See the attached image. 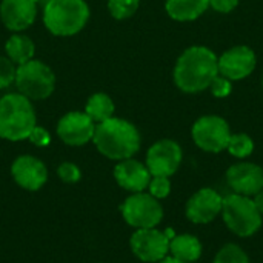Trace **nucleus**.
<instances>
[{
    "label": "nucleus",
    "mask_w": 263,
    "mask_h": 263,
    "mask_svg": "<svg viewBox=\"0 0 263 263\" xmlns=\"http://www.w3.org/2000/svg\"><path fill=\"white\" fill-rule=\"evenodd\" d=\"M216 52L206 46H190L177 59L174 66V83L186 94H197L210 88L219 74Z\"/></svg>",
    "instance_id": "obj_1"
},
{
    "label": "nucleus",
    "mask_w": 263,
    "mask_h": 263,
    "mask_svg": "<svg viewBox=\"0 0 263 263\" xmlns=\"http://www.w3.org/2000/svg\"><path fill=\"white\" fill-rule=\"evenodd\" d=\"M92 142L97 151L111 160L131 159L140 149V133L128 120L111 117L96 125Z\"/></svg>",
    "instance_id": "obj_2"
},
{
    "label": "nucleus",
    "mask_w": 263,
    "mask_h": 263,
    "mask_svg": "<svg viewBox=\"0 0 263 263\" xmlns=\"http://www.w3.org/2000/svg\"><path fill=\"white\" fill-rule=\"evenodd\" d=\"M37 125L34 106L20 92H11L0 99V137L9 142L28 139Z\"/></svg>",
    "instance_id": "obj_3"
},
{
    "label": "nucleus",
    "mask_w": 263,
    "mask_h": 263,
    "mask_svg": "<svg viewBox=\"0 0 263 263\" xmlns=\"http://www.w3.org/2000/svg\"><path fill=\"white\" fill-rule=\"evenodd\" d=\"M89 18V8L85 0H48L43 9L46 29L59 37H69L80 32Z\"/></svg>",
    "instance_id": "obj_4"
},
{
    "label": "nucleus",
    "mask_w": 263,
    "mask_h": 263,
    "mask_svg": "<svg viewBox=\"0 0 263 263\" xmlns=\"http://www.w3.org/2000/svg\"><path fill=\"white\" fill-rule=\"evenodd\" d=\"M220 214L227 228L237 237H251L262 227L263 216L257 211L253 197L236 193L223 197Z\"/></svg>",
    "instance_id": "obj_5"
},
{
    "label": "nucleus",
    "mask_w": 263,
    "mask_h": 263,
    "mask_svg": "<svg viewBox=\"0 0 263 263\" xmlns=\"http://www.w3.org/2000/svg\"><path fill=\"white\" fill-rule=\"evenodd\" d=\"M14 83L18 92L29 100H43L52 94L55 88V76L48 65L32 59L17 66Z\"/></svg>",
    "instance_id": "obj_6"
},
{
    "label": "nucleus",
    "mask_w": 263,
    "mask_h": 263,
    "mask_svg": "<svg viewBox=\"0 0 263 263\" xmlns=\"http://www.w3.org/2000/svg\"><path fill=\"white\" fill-rule=\"evenodd\" d=\"M123 220L136 228H156L163 219V208L160 202L149 193H134L125 199L120 206Z\"/></svg>",
    "instance_id": "obj_7"
},
{
    "label": "nucleus",
    "mask_w": 263,
    "mask_h": 263,
    "mask_svg": "<svg viewBox=\"0 0 263 263\" xmlns=\"http://www.w3.org/2000/svg\"><path fill=\"white\" fill-rule=\"evenodd\" d=\"M191 137L202 151L217 154L227 149L231 129L223 117L203 116L194 122L191 128Z\"/></svg>",
    "instance_id": "obj_8"
},
{
    "label": "nucleus",
    "mask_w": 263,
    "mask_h": 263,
    "mask_svg": "<svg viewBox=\"0 0 263 263\" xmlns=\"http://www.w3.org/2000/svg\"><path fill=\"white\" fill-rule=\"evenodd\" d=\"M133 254L145 263H157L170 253V239L157 228L136 230L129 239Z\"/></svg>",
    "instance_id": "obj_9"
},
{
    "label": "nucleus",
    "mask_w": 263,
    "mask_h": 263,
    "mask_svg": "<svg viewBox=\"0 0 263 263\" xmlns=\"http://www.w3.org/2000/svg\"><path fill=\"white\" fill-rule=\"evenodd\" d=\"M182 148L177 142L171 139H162L151 145L146 153V168L151 176L171 177L177 173L182 163Z\"/></svg>",
    "instance_id": "obj_10"
},
{
    "label": "nucleus",
    "mask_w": 263,
    "mask_h": 263,
    "mask_svg": "<svg viewBox=\"0 0 263 263\" xmlns=\"http://www.w3.org/2000/svg\"><path fill=\"white\" fill-rule=\"evenodd\" d=\"M256 63L257 57L254 51L245 45L233 46L217 57L219 74L230 79L231 82L247 79L256 69Z\"/></svg>",
    "instance_id": "obj_11"
},
{
    "label": "nucleus",
    "mask_w": 263,
    "mask_h": 263,
    "mask_svg": "<svg viewBox=\"0 0 263 263\" xmlns=\"http://www.w3.org/2000/svg\"><path fill=\"white\" fill-rule=\"evenodd\" d=\"M223 197L213 188H202L196 191L185 205L186 219L196 225L213 222L222 213Z\"/></svg>",
    "instance_id": "obj_12"
},
{
    "label": "nucleus",
    "mask_w": 263,
    "mask_h": 263,
    "mask_svg": "<svg viewBox=\"0 0 263 263\" xmlns=\"http://www.w3.org/2000/svg\"><path fill=\"white\" fill-rule=\"evenodd\" d=\"M96 131V123L85 114L79 111L66 112L57 123L59 139L69 146H83L92 140Z\"/></svg>",
    "instance_id": "obj_13"
},
{
    "label": "nucleus",
    "mask_w": 263,
    "mask_h": 263,
    "mask_svg": "<svg viewBox=\"0 0 263 263\" xmlns=\"http://www.w3.org/2000/svg\"><path fill=\"white\" fill-rule=\"evenodd\" d=\"M227 182L240 196L254 197L263 190V168L251 162H239L228 168Z\"/></svg>",
    "instance_id": "obj_14"
},
{
    "label": "nucleus",
    "mask_w": 263,
    "mask_h": 263,
    "mask_svg": "<svg viewBox=\"0 0 263 263\" xmlns=\"http://www.w3.org/2000/svg\"><path fill=\"white\" fill-rule=\"evenodd\" d=\"M14 182L26 191H39L48 180L45 163L34 156H18L11 166Z\"/></svg>",
    "instance_id": "obj_15"
},
{
    "label": "nucleus",
    "mask_w": 263,
    "mask_h": 263,
    "mask_svg": "<svg viewBox=\"0 0 263 263\" xmlns=\"http://www.w3.org/2000/svg\"><path fill=\"white\" fill-rule=\"evenodd\" d=\"M39 0H2L0 18L3 25L14 32L29 28L37 17Z\"/></svg>",
    "instance_id": "obj_16"
},
{
    "label": "nucleus",
    "mask_w": 263,
    "mask_h": 263,
    "mask_svg": "<svg viewBox=\"0 0 263 263\" xmlns=\"http://www.w3.org/2000/svg\"><path fill=\"white\" fill-rule=\"evenodd\" d=\"M151 177L153 176L148 171L146 165L139 160H134L133 157L120 160L114 166V179L117 185L125 191H129L131 194L148 190Z\"/></svg>",
    "instance_id": "obj_17"
},
{
    "label": "nucleus",
    "mask_w": 263,
    "mask_h": 263,
    "mask_svg": "<svg viewBox=\"0 0 263 263\" xmlns=\"http://www.w3.org/2000/svg\"><path fill=\"white\" fill-rule=\"evenodd\" d=\"M165 8L173 20L193 22L206 12L210 0H166Z\"/></svg>",
    "instance_id": "obj_18"
},
{
    "label": "nucleus",
    "mask_w": 263,
    "mask_h": 263,
    "mask_svg": "<svg viewBox=\"0 0 263 263\" xmlns=\"http://www.w3.org/2000/svg\"><path fill=\"white\" fill-rule=\"evenodd\" d=\"M170 254L185 263H193L202 256V243L193 234L174 236L170 240Z\"/></svg>",
    "instance_id": "obj_19"
},
{
    "label": "nucleus",
    "mask_w": 263,
    "mask_h": 263,
    "mask_svg": "<svg viewBox=\"0 0 263 263\" xmlns=\"http://www.w3.org/2000/svg\"><path fill=\"white\" fill-rule=\"evenodd\" d=\"M5 51H6V57L14 65L18 66V65H23L34 59L35 46L29 37H26L23 34H14L6 40Z\"/></svg>",
    "instance_id": "obj_20"
},
{
    "label": "nucleus",
    "mask_w": 263,
    "mask_h": 263,
    "mask_svg": "<svg viewBox=\"0 0 263 263\" xmlns=\"http://www.w3.org/2000/svg\"><path fill=\"white\" fill-rule=\"evenodd\" d=\"M114 102L111 97L105 92H96L92 94L85 106V114L97 125L102 123L111 117H114Z\"/></svg>",
    "instance_id": "obj_21"
},
{
    "label": "nucleus",
    "mask_w": 263,
    "mask_h": 263,
    "mask_svg": "<svg viewBox=\"0 0 263 263\" xmlns=\"http://www.w3.org/2000/svg\"><path fill=\"white\" fill-rule=\"evenodd\" d=\"M228 153L233 157L237 159H247L253 154L254 151V142L253 139L245 134V133H237V134H231L228 146H227Z\"/></svg>",
    "instance_id": "obj_22"
},
{
    "label": "nucleus",
    "mask_w": 263,
    "mask_h": 263,
    "mask_svg": "<svg viewBox=\"0 0 263 263\" xmlns=\"http://www.w3.org/2000/svg\"><path fill=\"white\" fill-rule=\"evenodd\" d=\"M213 263H250V257L239 245L227 243L216 254Z\"/></svg>",
    "instance_id": "obj_23"
},
{
    "label": "nucleus",
    "mask_w": 263,
    "mask_h": 263,
    "mask_svg": "<svg viewBox=\"0 0 263 263\" xmlns=\"http://www.w3.org/2000/svg\"><path fill=\"white\" fill-rule=\"evenodd\" d=\"M140 0H108L109 14L117 20H125L136 14Z\"/></svg>",
    "instance_id": "obj_24"
},
{
    "label": "nucleus",
    "mask_w": 263,
    "mask_h": 263,
    "mask_svg": "<svg viewBox=\"0 0 263 263\" xmlns=\"http://www.w3.org/2000/svg\"><path fill=\"white\" fill-rule=\"evenodd\" d=\"M148 193L156 197L157 200L166 199L171 193V182L170 177H162V176H153L148 185Z\"/></svg>",
    "instance_id": "obj_25"
},
{
    "label": "nucleus",
    "mask_w": 263,
    "mask_h": 263,
    "mask_svg": "<svg viewBox=\"0 0 263 263\" xmlns=\"http://www.w3.org/2000/svg\"><path fill=\"white\" fill-rule=\"evenodd\" d=\"M15 71H17V66L8 57L0 55V89H5L14 83Z\"/></svg>",
    "instance_id": "obj_26"
},
{
    "label": "nucleus",
    "mask_w": 263,
    "mask_h": 263,
    "mask_svg": "<svg viewBox=\"0 0 263 263\" xmlns=\"http://www.w3.org/2000/svg\"><path fill=\"white\" fill-rule=\"evenodd\" d=\"M57 176L65 183H77L80 180V177H82V171H80V168L76 163L63 162L57 168Z\"/></svg>",
    "instance_id": "obj_27"
},
{
    "label": "nucleus",
    "mask_w": 263,
    "mask_h": 263,
    "mask_svg": "<svg viewBox=\"0 0 263 263\" xmlns=\"http://www.w3.org/2000/svg\"><path fill=\"white\" fill-rule=\"evenodd\" d=\"M208 89L211 91V94H213L214 97H217V99H225V97H228V96L231 94V91H233V83H231L230 79H227V77L217 74V76L214 77V80L211 82V85H210Z\"/></svg>",
    "instance_id": "obj_28"
},
{
    "label": "nucleus",
    "mask_w": 263,
    "mask_h": 263,
    "mask_svg": "<svg viewBox=\"0 0 263 263\" xmlns=\"http://www.w3.org/2000/svg\"><path fill=\"white\" fill-rule=\"evenodd\" d=\"M28 140H29L32 145L39 146V148H45V146H48V145L51 143V136H49V133H48L43 126L35 125V126L32 128V131L29 133Z\"/></svg>",
    "instance_id": "obj_29"
},
{
    "label": "nucleus",
    "mask_w": 263,
    "mask_h": 263,
    "mask_svg": "<svg viewBox=\"0 0 263 263\" xmlns=\"http://www.w3.org/2000/svg\"><path fill=\"white\" fill-rule=\"evenodd\" d=\"M240 0H210V8L220 14H228L237 8Z\"/></svg>",
    "instance_id": "obj_30"
},
{
    "label": "nucleus",
    "mask_w": 263,
    "mask_h": 263,
    "mask_svg": "<svg viewBox=\"0 0 263 263\" xmlns=\"http://www.w3.org/2000/svg\"><path fill=\"white\" fill-rule=\"evenodd\" d=\"M253 202H254V205H256L257 211H259V213L263 216V190L262 191H259V193L253 197Z\"/></svg>",
    "instance_id": "obj_31"
},
{
    "label": "nucleus",
    "mask_w": 263,
    "mask_h": 263,
    "mask_svg": "<svg viewBox=\"0 0 263 263\" xmlns=\"http://www.w3.org/2000/svg\"><path fill=\"white\" fill-rule=\"evenodd\" d=\"M157 263H185V262H182V260H179V259H176V257H173V256H166L165 259H162L160 262H157Z\"/></svg>",
    "instance_id": "obj_32"
},
{
    "label": "nucleus",
    "mask_w": 263,
    "mask_h": 263,
    "mask_svg": "<svg viewBox=\"0 0 263 263\" xmlns=\"http://www.w3.org/2000/svg\"><path fill=\"white\" fill-rule=\"evenodd\" d=\"M262 88H263V72H262Z\"/></svg>",
    "instance_id": "obj_33"
},
{
    "label": "nucleus",
    "mask_w": 263,
    "mask_h": 263,
    "mask_svg": "<svg viewBox=\"0 0 263 263\" xmlns=\"http://www.w3.org/2000/svg\"><path fill=\"white\" fill-rule=\"evenodd\" d=\"M46 2H48V0H46Z\"/></svg>",
    "instance_id": "obj_34"
}]
</instances>
